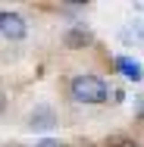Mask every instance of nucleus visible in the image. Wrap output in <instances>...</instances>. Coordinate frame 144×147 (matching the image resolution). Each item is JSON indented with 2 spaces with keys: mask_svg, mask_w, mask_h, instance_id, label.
I'll return each mask as SVG.
<instances>
[{
  "mask_svg": "<svg viewBox=\"0 0 144 147\" xmlns=\"http://www.w3.org/2000/svg\"><path fill=\"white\" fill-rule=\"evenodd\" d=\"M6 147H19V144H6Z\"/></svg>",
  "mask_w": 144,
  "mask_h": 147,
  "instance_id": "obj_12",
  "label": "nucleus"
},
{
  "mask_svg": "<svg viewBox=\"0 0 144 147\" xmlns=\"http://www.w3.org/2000/svg\"><path fill=\"white\" fill-rule=\"evenodd\" d=\"M69 94H72L75 103H103L110 97V88L97 75H75L72 85H69Z\"/></svg>",
  "mask_w": 144,
  "mask_h": 147,
  "instance_id": "obj_1",
  "label": "nucleus"
},
{
  "mask_svg": "<svg viewBox=\"0 0 144 147\" xmlns=\"http://www.w3.org/2000/svg\"><path fill=\"white\" fill-rule=\"evenodd\" d=\"M135 6H138V9H144V0H141V3H135Z\"/></svg>",
  "mask_w": 144,
  "mask_h": 147,
  "instance_id": "obj_11",
  "label": "nucleus"
},
{
  "mask_svg": "<svg viewBox=\"0 0 144 147\" xmlns=\"http://www.w3.org/2000/svg\"><path fill=\"white\" fill-rule=\"evenodd\" d=\"M28 122H31L34 131H47V128H53V110H50V107H38Z\"/></svg>",
  "mask_w": 144,
  "mask_h": 147,
  "instance_id": "obj_4",
  "label": "nucleus"
},
{
  "mask_svg": "<svg viewBox=\"0 0 144 147\" xmlns=\"http://www.w3.org/2000/svg\"><path fill=\"white\" fill-rule=\"evenodd\" d=\"M88 41H91V31H88V28L69 31V44H88Z\"/></svg>",
  "mask_w": 144,
  "mask_h": 147,
  "instance_id": "obj_6",
  "label": "nucleus"
},
{
  "mask_svg": "<svg viewBox=\"0 0 144 147\" xmlns=\"http://www.w3.org/2000/svg\"><path fill=\"white\" fill-rule=\"evenodd\" d=\"M116 69L125 75V78H132V82H141L144 78V66L138 63V59H128V57H119L116 59Z\"/></svg>",
  "mask_w": 144,
  "mask_h": 147,
  "instance_id": "obj_3",
  "label": "nucleus"
},
{
  "mask_svg": "<svg viewBox=\"0 0 144 147\" xmlns=\"http://www.w3.org/2000/svg\"><path fill=\"white\" fill-rule=\"evenodd\" d=\"M110 147H141V144H135V141H128V138H119V141H113Z\"/></svg>",
  "mask_w": 144,
  "mask_h": 147,
  "instance_id": "obj_8",
  "label": "nucleus"
},
{
  "mask_svg": "<svg viewBox=\"0 0 144 147\" xmlns=\"http://www.w3.org/2000/svg\"><path fill=\"white\" fill-rule=\"evenodd\" d=\"M122 44H144V22H132L122 28Z\"/></svg>",
  "mask_w": 144,
  "mask_h": 147,
  "instance_id": "obj_5",
  "label": "nucleus"
},
{
  "mask_svg": "<svg viewBox=\"0 0 144 147\" xmlns=\"http://www.w3.org/2000/svg\"><path fill=\"white\" fill-rule=\"evenodd\" d=\"M0 34L9 38V41H22V38L28 34V25H25V19H22L19 13L3 9V13H0Z\"/></svg>",
  "mask_w": 144,
  "mask_h": 147,
  "instance_id": "obj_2",
  "label": "nucleus"
},
{
  "mask_svg": "<svg viewBox=\"0 0 144 147\" xmlns=\"http://www.w3.org/2000/svg\"><path fill=\"white\" fill-rule=\"evenodd\" d=\"M135 116L144 119V94H138V97H135Z\"/></svg>",
  "mask_w": 144,
  "mask_h": 147,
  "instance_id": "obj_7",
  "label": "nucleus"
},
{
  "mask_svg": "<svg viewBox=\"0 0 144 147\" xmlns=\"http://www.w3.org/2000/svg\"><path fill=\"white\" fill-rule=\"evenodd\" d=\"M3 103H6V97H3V91H0V113H3Z\"/></svg>",
  "mask_w": 144,
  "mask_h": 147,
  "instance_id": "obj_10",
  "label": "nucleus"
},
{
  "mask_svg": "<svg viewBox=\"0 0 144 147\" xmlns=\"http://www.w3.org/2000/svg\"><path fill=\"white\" fill-rule=\"evenodd\" d=\"M34 147H63L59 141H53V138H44V141H38Z\"/></svg>",
  "mask_w": 144,
  "mask_h": 147,
  "instance_id": "obj_9",
  "label": "nucleus"
}]
</instances>
